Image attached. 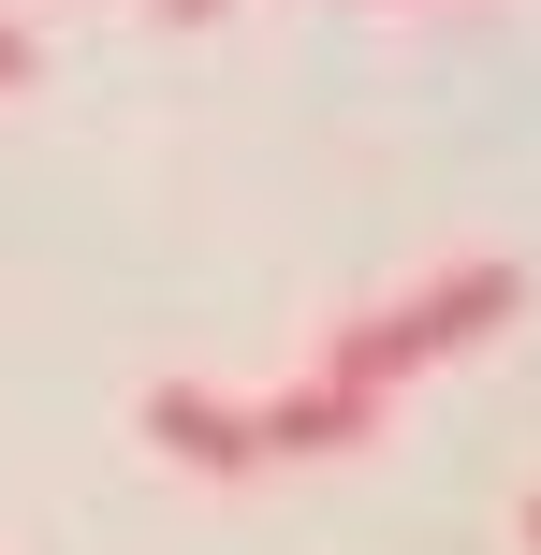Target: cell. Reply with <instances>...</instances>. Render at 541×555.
Returning a JSON list of instances; mask_svg holds the SVG:
<instances>
[{"label": "cell", "instance_id": "cell-4", "mask_svg": "<svg viewBox=\"0 0 541 555\" xmlns=\"http://www.w3.org/2000/svg\"><path fill=\"white\" fill-rule=\"evenodd\" d=\"M0 88H29V44H15V29H0Z\"/></svg>", "mask_w": 541, "mask_h": 555}, {"label": "cell", "instance_id": "cell-5", "mask_svg": "<svg viewBox=\"0 0 541 555\" xmlns=\"http://www.w3.org/2000/svg\"><path fill=\"white\" fill-rule=\"evenodd\" d=\"M162 15H176V29H191V15H220V0H162Z\"/></svg>", "mask_w": 541, "mask_h": 555}, {"label": "cell", "instance_id": "cell-2", "mask_svg": "<svg viewBox=\"0 0 541 555\" xmlns=\"http://www.w3.org/2000/svg\"><path fill=\"white\" fill-rule=\"evenodd\" d=\"M249 439H263V468H308V453L381 439V395H366V380H337V365H308L293 395H263V410H249Z\"/></svg>", "mask_w": 541, "mask_h": 555}, {"label": "cell", "instance_id": "cell-1", "mask_svg": "<svg viewBox=\"0 0 541 555\" xmlns=\"http://www.w3.org/2000/svg\"><path fill=\"white\" fill-rule=\"evenodd\" d=\"M513 307H527V293H513V263H439V278H410L396 307L337 322V336H322V365H337V380H366V395H396V380H425V365L484 351Z\"/></svg>", "mask_w": 541, "mask_h": 555}, {"label": "cell", "instance_id": "cell-6", "mask_svg": "<svg viewBox=\"0 0 541 555\" xmlns=\"http://www.w3.org/2000/svg\"><path fill=\"white\" fill-rule=\"evenodd\" d=\"M527 555H541V498H527Z\"/></svg>", "mask_w": 541, "mask_h": 555}, {"label": "cell", "instance_id": "cell-3", "mask_svg": "<svg viewBox=\"0 0 541 555\" xmlns=\"http://www.w3.org/2000/svg\"><path fill=\"white\" fill-rule=\"evenodd\" d=\"M146 439H162L176 468H205V482H249V468H263L249 410H234V395H191V380H162V395H146Z\"/></svg>", "mask_w": 541, "mask_h": 555}]
</instances>
